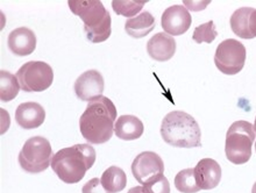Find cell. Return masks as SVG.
Returning <instances> with one entry per match:
<instances>
[{
    "label": "cell",
    "mask_w": 256,
    "mask_h": 193,
    "mask_svg": "<svg viewBox=\"0 0 256 193\" xmlns=\"http://www.w3.org/2000/svg\"><path fill=\"white\" fill-rule=\"evenodd\" d=\"M116 119V108L108 96L88 104L80 119V134L91 144H102L111 140Z\"/></svg>",
    "instance_id": "obj_1"
},
{
    "label": "cell",
    "mask_w": 256,
    "mask_h": 193,
    "mask_svg": "<svg viewBox=\"0 0 256 193\" xmlns=\"http://www.w3.org/2000/svg\"><path fill=\"white\" fill-rule=\"evenodd\" d=\"M96 162V150L88 144L58 150L52 160V169L66 184H77Z\"/></svg>",
    "instance_id": "obj_2"
},
{
    "label": "cell",
    "mask_w": 256,
    "mask_h": 193,
    "mask_svg": "<svg viewBox=\"0 0 256 193\" xmlns=\"http://www.w3.org/2000/svg\"><path fill=\"white\" fill-rule=\"evenodd\" d=\"M161 136L166 144L176 148L202 146V130L194 118L183 110L166 114L161 124Z\"/></svg>",
    "instance_id": "obj_3"
},
{
    "label": "cell",
    "mask_w": 256,
    "mask_h": 193,
    "mask_svg": "<svg viewBox=\"0 0 256 193\" xmlns=\"http://www.w3.org/2000/svg\"><path fill=\"white\" fill-rule=\"evenodd\" d=\"M69 8L84 22L86 38L92 44H100L111 36V16L98 0H70Z\"/></svg>",
    "instance_id": "obj_4"
},
{
    "label": "cell",
    "mask_w": 256,
    "mask_h": 193,
    "mask_svg": "<svg viewBox=\"0 0 256 193\" xmlns=\"http://www.w3.org/2000/svg\"><path fill=\"white\" fill-rule=\"evenodd\" d=\"M254 140V124L244 120L233 122L226 134L225 154L227 160L236 166L247 163L252 157Z\"/></svg>",
    "instance_id": "obj_5"
},
{
    "label": "cell",
    "mask_w": 256,
    "mask_h": 193,
    "mask_svg": "<svg viewBox=\"0 0 256 193\" xmlns=\"http://www.w3.org/2000/svg\"><path fill=\"white\" fill-rule=\"evenodd\" d=\"M54 157L50 142L46 138L33 136L24 142L18 160L21 169L28 174H41L52 166Z\"/></svg>",
    "instance_id": "obj_6"
},
{
    "label": "cell",
    "mask_w": 256,
    "mask_h": 193,
    "mask_svg": "<svg viewBox=\"0 0 256 193\" xmlns=\"http://www.w3.org/2000/svg\"><path fill=\"white\" fill-rule=\"evenodd\" d=\"M16 78L24 92H42L52 86L54 71L48 63L30 60L18 70Z\"/></svg>",
    "instance_id": "obj_7"
},
{
    "label": "cell",
    "mask_w": 256,
    "mask_h": 193,
    "mask_svg": "<svg viewBox=\"0 0 256 193\" xmlns=\"http://www.w3.org/2000/svg\"><path fill=\"white\" fill-rule=\"evenodd\" d=\"M246 62V47L240 41L227 38L216 47L214 64L220 72L234 76L244 69Z\"/></svg>",
    "instance_id": "obj_8"
},
{
    "label": "cell",
    "mask_w": 256,
    "mask_h": 193,
    "mask_svg": "<svg viewBox=\"0 0 256 193\" xmlns=\"http://www.w3.org/2000/svg\"><path fill=\"white\" fill-rule=\"evenodd\" d=\"M132 174L138 183L144 185L149 180L164 174V163L154 152H144L132 163Z\"/></svg>",
    "instance_id": "obj_9"
},
{
    "label": "cell",
    "mask_w": 256,
    "mask_h": 193,
    "mask_svg": "<svg viewBox=\"0 0 256 193\" xmlns=\"http://www.w3.org/2000/svg\"><path fill=\"white\" fill-rule=\"evenodd\" d=\"M192 24V16L186 7L174 5L166 8L162 14L161 24L164 33L172 36H180L189 30Z\"/></svg>",
    "instance_id": "obj_10"
},
{
    "label": "cell",
    "mask_w": 256,
    "mask_h": 193,
    "mask_svg": "<svg viewBox=\"0 0 256 193\" xmlns=\"http://www.w3.org/2000/svg\"><path fill=\"white\" fill-rule=\"evenodd\" d=\"M74 94L83 102H92L102 96L104 78L97 70H88L74 82Z\"/></svg>",
    "instance_id": "obj_11"
},
{
    "label": "cell",
    "mask_w": 256,
    "mask_h": 193,
    "mask_svg": "<svg viewBox=\"0 0 256 193\" xmlns=\"http://www.w3.org/2000/svg\"><path fill=\"white\" fill-rule=\"evenodd\" d=\"M194 177L200 190H212L222 180V168L212 158H202L194 168Z\"/></svg>",
    "instance_id": "obj_12"
},
{
    "label": "cell",
    "mask_w": 256,
    "mask_h": 193,
    "mask_svg": "<svg viewBox=\"0 0 256 193\" xmlns=\"http://www.w3.org/2000/svg\"><path fill=\"white\" fill-rule=\"evenodd\" d=\"M46 120V110L38 102H28L18 106L16 110V121L24 130H35Z\"/></svg>",
    "instance_id": "obj_13"
},
{
    "label": "cell",
    "mask_w": 256,
    "mask_h": 193,
    "mask_svg": "<svg viewBox=\"0 0 256 193\" xmlns=\"http://www.w3.org/2000/svg\"><path fill=\"white\" fill-rule=\"evenodd\" d=\"M7 44L16 56H28L36 48V36L30 28L20 27L10 32Z\"/></svg>",
    "instance_id": "obj_14"
},
{
    "label": "cell",
    "mask_w": 256,
    "mask_h": 193,
    "mask_svg": "<svg viewBox=\"0 0 256 193\" xmlns=\"http://www.w3.org/2000/svg\"><path fill=\"white\" fill-rule=\"evenodd\" d=\"M148 55L158 62L172 60L176 52V41L172 35L161 32L155 34L147 44Z\"/></svg>",
    "instance_id": "obj_15"
},
{
    "label": "cell",
    "mask_w": 256,
    "mask_h": 193,
    "mask_svg": "<svg viewBox=\"0 0 256 193\" xmlns=\"http://www.w3.org/2000/svg\"><path fill=\"white\" fill-rule=\"evenodd\" d=\"M144 126L142 121L135 116H122L116 121L114 133L116 138L124 141L138 140L142 136Z\"/></svg>",
    "instance_id": "obj_16"
},
{
    "label": "cell",
    "mask_w": 256,
    "mask_h": 193,
    "mask_svg": "<svg viewBox=\"0 0 256 193\" xmlns=\"http://www.w3.org/2000/svg\"><path fill=\"white\" fill-rule=\"evenodd\" d=\"M156 26L155 18L150 13L144 10L138 16L130 18L125 24V30L130 38H142L152 32Z\"/></svg>",
    "instance_id": "obj_17"
},
{
    "label": "cell",
    "mask_w": 256,
    "mask_h": 193,
    "mask_svg": "<svg viewBox=\"0 0 256 193\" xmlns=\"http://www.w3.org/2000/svg\"><path fill=\"white\" fill-rule=\"evenodd\" d=\"M253 10L254 8H252V7H241L232 14L230 24L232 32L236 36L244 38V40L254 38L250 30V19Z\"/></svg>",
    "instance_id": "obj_18"
},
{
    "label": "cell",
    "mask_w": 256,
    "mask_h": 193,
    "mask_svg": "<svg viewBox=\"0 0 256 193\" xmlns=\"http://www.w3.org/2000/svg\"><path fill=\"white\" fill-rule=\"evenodd\" d=\"M102 184L106 190L112 193L122 192L126 188L127 176L122 168L119 166H110L108 169L104 171L102 174Z\"/></svg>",
    "instance_id": "obj_19"
},
{
    "label": "cell",
    "mask_w": 256,
    "mask_h": 193,
    "mask_svg": "<svg viewBox=\"0 0 256 193\" xmlns=\"http://www.w3.org/2000/svg\"><path fill=\"white\" fill-rule=\"evenodd\" d=\"M20 84L16 76L8 71H0V99L4 102H8L16 99L20 91Z\"/></svg>",
    "instance_id": "obj_20"
},
{
    "label": "cell",
    "mask_w": 256,
    "mask_h": 193,
    "mask_svg": "<svg viewBox=\"0 0 256 193\" xmlns=\"http://www.w3.org/2000/svg\"><path fill=\"white\" fill-rule=\"evenodd\" d=\"M175 188L182 193H197L200 188L194 177V169H184L175 177Z\"/></svg>",
    "instance_id": "obj_21"
},
{
    "label": "cell",
    "mask_w": 256,
    "mask_h": 193,
    "mask_svg": "<svg viewBox=\"0 0 256 193\" xmlns=\"http://www.w3.org/2000/svg\"><path fill=\"white\" fill-rule=\"evenodd\" d=\"M218 36V32L216 30L214 22L213 21H208V22L202 24L200 26L196 27L192 38L196 44H212Z\"/></svg>",
    "instance_id": "obj_22"
},
{
    "label": "cell",
    "mask_w": 256,
    "mask_h": 193,
    "mask_svg": "<svg viewBox=\"0 0 256 193\" xmlns=\"http://www.w3.org/2000/svg\"><path fill=\"white\" fill-rule=\"evenodd\" d=\"M146 5V2H133V0H127V2H122V0H114L112 2L113 10L118 14V16H134L135 14L140 12L142 7Z\"/></svg>",
    "instance_id": "obj_23"
},
{
    "label": "cell",
    "mask_w": 256,
    "mask_h": 193,
    "mask_svg": "<svg viewBox=\"0 0 256 193\" xmlns=\"http://www.w3.org/2000/svg\"><path fill=\"white\" fill-rule=\"evenodd\" d=\"M144 193H170L169 180L164 177V174L149 180L148 183L142 185Z\"/></svg>",
    "instance_id": "obj_24"
},
{
    "label": "cell",
    "mask_w": 256,
    "mask_h": 193,
    "mask_svg": "<svg viewBox=\"0 0 256 193\" xmlns=\"http://www.w3.org/2000/svg\"><path fill=\"white\" fill-rule=\"evenodd\" d=\"M82 193H112L102 186L99 178H92L82 188Z\"/></svg>",
    "instance_id": "obj_25"
},
{
    "label": "cell",
    "mask_w": 256,
    "mask_h": 193,
    "mask_svg": "<svg viewBox=\"0 0 256 193\" xmlns=\"http://www.w3.org/2000/svg\"><path fill=\"white\" fill-rule=\"evenodd\" d=\"M250 30L252 35L256 38V10L254 8L253 13H252L250 19Z\"/></svg>",
    "instance_id": "obj_26"
},
{
    "label": "cell",
    "mask_w": 256,
    "mask_h": 193,
    "mask_svg": "<svg viewBox=\"0 0 256 193\" xmlns=\"http://www.w3.org/2000/svg\"><path fill=\"white\" fill-rule=\"evenodd\" d=\"M127 193H144V188L142 186H135V188H132L130 191Z\"/></svg>",
    "instance_id": "obj_27"
},
{
    "label": "cell",
    "mask_w": 256,
    "mask_h": 193,
    "mask_svg": "<svg viewBox=\"0 0 256 193\" xmlns=\"http://www.w3.org/2000/svg\"><path fill=\"white\" fill-rule=\"evenodd\" d=\"M252 193H256V182H255V184L253 185V188H252Z\"/></svg>",
    "instance_id": "obj_28"
},
{
    "label": "cell",
    "mask_w": 256,
    "mask_h": 193,
    "mask_svg": "<svg viewBox=\"0 0 256 193\" xmlns=\"http://www.w3.org/2000/svg\"><path fill=\"white\" fill-rule=\"evenodd\" d=\"M254 130H255V133H256V118H255V124H254Z\"/></svg>",
    "instance_id": "obj_29"
},
{
    "label": "cell",
    "mask_w": 256,
    "mask_h": 193,
    "mask_svg": "<svg viewBox=\"0 0 256 193\" xmlns=\"http://www.w3.org/2000/svg\"><path fill=\"white\" fill-rule=\"evenodd\" d=\"M255 150H256V144H255Z\"/></svg>",
    "instance_id": "obj_30"
}]
</instances>
